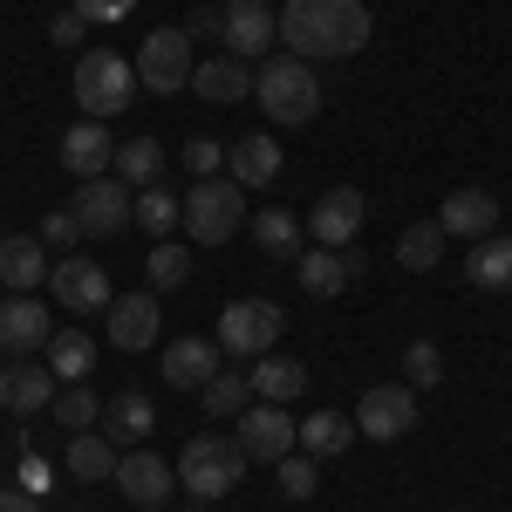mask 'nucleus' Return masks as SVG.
Returning <instances> with one entry per match:
<instances>
[{
	"instance_id": "obj_1",
	"label": "nucleus",
	"mask_w": 512,
	"mask_h": 512,
	"mask_svg": "<svg viewBox=\"0 0 512 512\" xmlns=\"http://www.w3.org/2000/svg\"><path fill=\"white\" fill-rule=\"evenodd\" d=\"M369 7L362 0H287L280 7V41L287 55L301 62H335V55H355L369 48Z\"/></svg>"
},
{
	"instance_id": "obj_2",
	"label": "nucleus",
	"mask_w": 512,
	"mask_h": 512,
	"mask_svg": "<svg viewBox=\"0 0 512 512\" xmlns=\"http://www.w3.org/2000/svg\"><path fill=\"white\" fill-rule=\"evenodd\" d=\"M253 103L267 110V123H315L321 110V76H315V62H301V55H267L260 69H253Z\"/></svg>"
},
{
	"instance_id": "obj_3",
	"label": "nucleus",
	"mask_w": 512,
	"mask_h": 512,
	"mask_svg": "<svg viewBox=\"0 0 512 512\" xmlns=\"http://www.w3.org/2000/svg\"><path fill=\"white\" fill-rule=\"evenodd\" d=\"M246 465H253V458L239 451V437L205 431L178 451V485H185V499H198V506H219L239 478H246Z\"/></svg>"
},
{
	"instance_id": "obj_4",
	"label": "nucleus",
	"mask_w": 512,
	"mask_h": 512,
	"mask_svg": "<svg viewBox=\"0 0 512 512\" xmlns=\"http://www.w3.org/2000/svg\"><path fill=\"white\" fill-rule=\"evenodd\" d=\"M144 82H137V62H123L117 48H82L76 55V110L96 123H110L117 110H130V96H137Z\"/></svg>"
},
{
	"instance_id": "obj_5",
	"label": "nucleus",
	"mask_w": 512,
	"mask_h": 512,
	"mask_svg": "<svg viewBox=\"0 0 512 512\" xmlns=\"http://www.w3.org/2000/svg\"><path fill=\"white\" fill-rule=\"evenodd\" d=\"M280 328H287V315H280L267 294H246V301H226L219 308V349L233 355V362H253V355H267L280 342Z\"/></svg>"
},
{
	"instance_id": "obj_6",
	"label": "nucleus",
	"mask_w": 512,
	"mask_h": 512,
	"mask_svg": "<svg viewBox=\"0 0 512 512\" xmlns=\"http://www.w3.org/2000/svg\"><path fill=\"white\" fill-rule=\"evenodd\" d=\"M239 192H246V185H233L226 171H219V178H198L192 192H185V233H192L198 246H226V239L239 233Z\"/></svg>"
},
{
	"instance_id": "obj_7",
	"label": "nucleus",
	"mask_w": 512,
	"mask_h": 512,
	"mask_svg": "<svg viewBox=\"0 0 512 512\" xmlns=\"http://www.w3.org/2000/svg\"><path fill=\"white\" fill-rule=\"evenodd\" d=\"M192 35L185 28H158V35H144V48H137V82L151 89V96H178V89H192Z\"/></svg>"
},
{
	"instance_id": "obj_8",
	"label": "nucleus",
	"mask_w": 512,
	"mask_h": 512,
	"mask_svg": "<svg viewBox=\"0 0 512 512\" xmlns=\"http://www.w3.org/2000/svg\"><path fill=\"white\" fill-rule=\"evenodd\" d=\"M294 444H301V424L287 417V403H246L239 410V451L253 465H280Z\"/></svg>"
},
{
	"instance_id": "obj_9",
	"label": "nucleus",
	"mask_w": 512,
	"mask_h": 512,
	"mask_svg": "<svg viewBox=\"0 0 512 512\" xmlns=\"http://www.w3.org/2000/svg\"><path fill=\"white\" fill-rule=\"evenodd\" d=\"M410 424H417V390L410 383H376V390H362V403H355V431L376 437V444H396Z\"/></svg>"
},
{
	"instance_id": "obj_10",
	"label": "nucleus",
	"mask_w": 512,
	"mask_h": 512,
	"mask_svg": "<svg viewBox=\"0 0 512 512\" xmlns=\"http://www.w3.org/2000/svg\"><path fill=\"white\" fill-rule=\"evenodd\" d=\"M48 294L69 308V315H110V274H103V260H55V274H48Z\"/></svg>"
},
{
	"instance_id": "obj_11",
	"label": "nucleus",
	"mask_w": 512,
	"mask_h": 512,
	"mask_svg": "<svg viewBox=\"0 0 512 512\" xmlns=\"http://www.w3.org/2000/svg\"><path fill=\"white\" fill-rule=\"evenodd\" d=\"M130 185H123L117 171L110 178H82L76 185V219H82V239H110V233H123L130 226Z\"/></svg>"
},
{
	"instance_id": "obj_12",
	"label": "nucleus",
	"mask_w": 512,
	"mask_h": 512,
	"mask_svg": "<svg viewBox=\"0 0 512 512\" xmlns=\"http://www.w3.org/2000/svg\"><path fill=\"white\" fill-rule=\"evenodd\" d=\"M226 55H239V62H267L280 41V14L267 7V0H226Z\"/></svg>"
},
{
	"instance_id": "obj_13",
	"label": "nucleus",
	"mask_w": 512,
	"mask_h": 512,
	"mask_svg": "<svg viewBox=\"0 0 512 512\" xmlns=\"http://www.w3.org/2000/svg\"><path fill=\"white\" fill-rule=\"evenodd\" d=\"M294 280H301V294H315V301H335L349 280H362V253H355V246H301V260H294Z\"/></svg>"
},
{
	"instance_id": "obj_14",
	"label": "nucleus",
	"mask_w": 512,
	"mask_h": 512,
	"mask_svg": "<svg viewBox=\"0 0 512 512\" xmlns=\"http://www.w3.org/2000/svg\"><path fill=\"white\" fill-rule=\"evenodd\" d=\"M110 485H117L130 506H171V492H178V465H164L158 451H123Z\"/></svg>"
},
{
	"instance_id": "obj_15",
	"label": "nucleus",
	"mask_w": 512,
	"mask_h": 512,
	"mask_svg": "<svg viewBox=\"0 0 512 512\" xmlns=\"http://www.w3.org/2000/svg\"><path fill=\"white\" fill-rule=\"evenodd\" d=\"M362 219H369V198L355 192V185H335V192L315 198V212H308V239H315V246H355Z\"/></svg>"
},
{
	"instance_id": "obj_16",
	"label": "nucleus",
	"mask_w": 512,
	"mask_h": 512,
	"mask_svg": "<svg viewBox=\"0 0 512 512\" xmlns=\"http://www.w3.org/2000/svg\"><path fill=\"white\" fill-rule=\"evenodd\" d=\"M55 342V315L41 308L35 294H7L0 301V349L7 355H35Z\"/></svg>"
},
{
	"instance_id": "obj_17",
	"label": "nucleus",
	"mask_w": 512,
	"mask_h": 512,
	"mask_svg": "<svg viewBox=\"0 0 512 512\" xmlns=\"http://www.w3.org/2000/svg\"><path fill=\"white\" fill-rule=\"evenodd\" d=\"M219 369H226V349H219V342H205V335L171 342V349H164V362H158V376L171 383V390H205Z\"/></svg>"
},
{
	"instance_id": "obj_18",
	"label": "nucleus",
	"mask_w": 512,
	"mask_h": 512,
	"mask_svg": "<svg viewBox=\"0 0 512 512\" xmlns=\"http://www.w3.org/2000/svg\"><path fill=\"white\" fill-rule=\"evenodd\" d=\"M158 328H164L158 294H117V301H110V342H117L123 355L151 349V342H158Z\"/></svg>"
},
{
	"instance_id": "obj_19",
	"label": "nucleus",
	"mask_w": 512,
	"mask_h": 512,
	"mask_svg": "<svg viewBox=\"0 0 512 512\" xmlns=\"http://www.w3.org/2000/svg\"><path fill=\"white\" fill-rule=\"evenodd\" d=\"M62 164L76 171V185L82 178H110V164H117V144H110V130L96 117H82L62 130Z\"/></svg>"
},
{
	"instance_id": "obj_20",
	"label": "nucleus",
	"mask_w": 512,
	"mask_h": 512,
	"mask_svg": "<svg viewBox=\"0 0 512 512\" xmlns=\"http://www.w3.org/2000/svg\"><path fill=\"white\" fill-rule=\"evenodd\" d=\"M437 226H444L451 239H492L499 233V198L465 185V192H451L444 205H437Z\"/></svg>"
},
{
	"instance_id": "obj_21",
	"label": "nucleus",
	"mask_w": 512,
	"mask_h": 512,
	"mask_svg": "<svg viewBox=\"0 0 512 512\" xmlns=\"http://www.w3.org/2000/svg\"><path fill=\"white\" fill-rule=\"evenodd\" d=\"M0 403H7L14 417L48 410V403H55V369H41V362H28V355H14V362L0 369Z\"/></svg>"
},
{
	"instance_id": "obj_22",
	"label": "nucleus",
	"mask_w": 512,
	"mask_h": 512,
	"mask_svg": "<svg viewBox=\"0 0 512 512\" xmlns=\"http://www.w3.org/2000/svg\"><path fill=\"white\" fill-rule=\"evenodd\" d=\"M48 274H55V260H48L41 233H14V239H0V280H7V294H35Z\"/></svg>"
},
{
	"instance_id": "obj_23",
	"label": "nucleus",
	"mask_w": 512,
	"mask_h": 512,
	"mask_svg": "<svg viewBox=\"0 0 512 512\" xmlns=\"http://www.w3.org/2000/svg\"><path fill=\"white\" fill-rule=\"evenodd\" d=\"M226 178H233V185H246V192L274 185V178H280V144L267 137V130H253V137L226 144Z\"/></svg>"
},
{
	"instance_id": "obj_24",
	"label": "nucleus",
	"mask_w": 512,
	"mask_h": 512,
	"mask_svg": "<svg viewBox=\"0 0 512 512\" xmlns=\"http://www.w3.org/2000/svg\"><path fill=\"white\" fill-rule=\"evenodd\" d=\"M253 246H260L267 260H301L308 219H294L287 205H260V212H253Z\"/></svg>"
},
{
	"instance_id": "obj_25",
	"label": "nucleus",
	"mask_w": 512,
	"mask_h": 512,
	"mask_svg": "<svg viewBox=\"0 0 512 512\" xmlns=\"http://www.w3.org/2000/svg\"><path fill=\"white\" fill-rule=\"evenodd\" d=\"M192 96H205V103H239V96H253V62H239V55L198 62L192 69Z\"/></svg>"
},
{
	"instance_id": "obj_26",
	"label": "nucleus",
	"mask_w": 512,
	"mask_h": 512,
	"mask_svg": "<svg viewBox=\"0 0 512 512\" xmlns=\"http://www.w3.org/2000/svg\"><path fill=\"white\" fill-rule=\"evenodd\" d=\"M158 431V410H151V396L144 390H123L110 410H103V437L117 444V451H130V444H144V437Z\"/></svg>"
},
{
	"instance_id": "obj_27",
	"label": "nucleus",
	"mask_w": 512,
	"mask_h": 512,
	"mask_svg": "<svg viewBox=\"0 0 512 512\" xmlns=\"http://www.w3.org/2000/svg\"><path fill=\"white\" fill-rule=\"evenodd\" d=\"M465 280L472 287H485V294H512V239L492 233L472 246V260H465Z\"/></svg>"
},
{
	"instance_id": "obj_28",
	"label": "nucleus",
	"mask_w": 512,
	"mask_h": 512,
	"mask_svg": "<svg viewBox=\"0 0 512 512\" xmlns=\"http://www.w3.org/2000/svg\"><path fill=\"white\" fill-rule=\"evenodd\" d=\"M246 376H253V396L260 403H294V396L308 390V369L294 355H260V369H246Z\"/></svg>"
},
{
	"instance_id": "obj_29",
	"label": "nucleus",
	"mask_w": 512,
	"mask_h": 512,
	"mask_svg": "<svg viewBox=\"0 0 512 512\" xmlns=\"http://www.w3.org/2000/svg\"><path fill=\"white\" fill-rule=\"evenodd\" d=\"M117 444L103 431H76L69 437V472H76V485H96V478H117Z\"/></svg>"
},
{
	"instance_id": "obj_30",
	"label": "nucleus",
	"mask_w": 512,
	"mask_h": 512,
	"mask_svg": "<svg viewBox=\"0 0 512 512\" xmlns=\"http://www.w3.org/2000/svg\"><path fill=\"white\" fill-rule=\"evenodd\" d=\"M110 171H117L130 192H144V185L164 178V144L158 137H130V144H117V164H110Z\"/></svg>"
},
{
	"instance_id": "obj_31",
	"label": "nucleus",
	"mask_w": 512,
	"mask_h": 512,
	"mask_svg": "<svg viewBox=\"0 0 512 512\" xmlns=\"http://www.w3.org/2000/svg\"><path fill=\"white\" fill-rule=\"evenodd\" d=\"M130 219H137L151 239H171L178 226H185V198L164 192V185H144V192H137V205H130Z\"/></svg>"
},
{
	"instance_id": "obj_32",
	"label": "nucleus",
	"mask_w": 512,
	"mask_h": 512,
	"mask_svg": "<svg viewBox=\"0 0 512 512\" xmlns=\"http://www.w3.org/2000/svg\"><path fill=\"white\" fill-rule=\"evenodd\" d=\"M444 226H437V219H417V226H403V233H396V260H403V267H410V274H431L437 260H444Z\"/></svg>"
},
{
	"instance_id": "obj_33",
	"label": "nucleus",
	"mask_w": 512,
	"mask_h": 512,
	"mask_svg": "<svg viewBox=\"0 0 512 512\" xmlns=\"http://www.w3.org/2000/svg\"><path fill=\"white\" fill-rule=\"evenodd\" d=\"M349 437H355V424L342 417V410H315V417H301V451H308V458H342Z\"/></svg>"
},
{
	"instance_id": "obj_34",
	"label": "nucleus",
	"mask_w": 512,
	"mask_h": 512,
	"mask_svg": "<svg viewBox=\"0 0 512 512\" xmlns=\"http://www.w3.org/2000/svg\"><path fill=\"white\" fill-rule=\"evenodd\" d=\"M89 362H96V342H89L82 328H55V342H48V369H55V383H82Z\"/></svg>"
},
{
	"instance_id": "obj_35",
	"label": "nucleus",
	"mask_w": 512,
	"mask_h": 512,
	"mask_svg": "<svg viewBox=\"0 0 512 512\" xmlns=\"http://www.w3.org/2000/svg\"><path fill=\"white\" fill-rule=\"evenodd\" d=\"M198 403H205V417H239V410L260 403V396H253V376H246V369H219V376L198 390Z\"/></svg>"
},
{
	"instance_id": "obj_36",
	"label": "nucleus",
	"mask_w": 512,
	"mask_h": 512,
	"mask_svg": "<svg viewBox=\"0 0 512 512\" xmlns=\"http://www.w3.org/2000/svg\"><path fill=\"white\" fill-rule=\"evenodd\" d=\"M48 410H55V424H62L69 437L89 431V424L103 417V403H96V390H89V383H69V390H55V403H48Z\"/></svg>"
},
{
	"instance_id": "obj_37",
	"label": "nucleus",
	"mask_w": 512,
	"mask_h": 512,
	"mask_svg": "<svg viewBox=\"0 0 512 512\" xmlns=\"http://www.w3.org/2000/svg\"><path fill=\"white\" fill-rule=\"evenodd\" d=\"M274 472H280V492L287 499H315L321 492V458H308V451H287Z\"/></svg>"
},
{
	"instance_id": "obj_38",
	"label": "nucleus",
	"mask_w": 512,
	"mask_h": 512,
	"mask_svg": "<svg viewBox=\"0 0 512 512\" xmlns=\"http://www.w3.org/2000/svg\"><path fill=\"white\" fill-rule=\"evenodd\" d=\"M403 383H410V390H437V383H444V349H437V342H410V349H403Z\"/></svg>"
},
{
	"instance_id": "obj_39",
	"label": "nucleus",
	"mask_w": 512,
	"mask_h": 512,
	"mask_svg": "<svg viewBox=\"0 0 512 512\" xmlns=\"http://www.w3.org/2000/svg\"><path fill=\"white\" fill-rule=\"evenodd\" d=\"M144 274H151V287H185L192 260H185V246H178V239H158V246H151V260H144Z\"/></svg>"
},
{
	"instance_id": "obj_40",
	"label": "nucleus",
	"mask_w": 512,
	"mask_h": 512,
	"mask_svg": "<svg viewBox=\"0 0 512 512\" xmlns=\"http://www.w3.org/2000/svg\"><path fill=\"white\" fill-rule=\"evenodd\" d=\"M76 239H82V219H76V205H55V212L41 219V246H62V253H69Z\"/></svg>"
},
{
	"instance_id": "obj_41",
	"label": "nucleus",
	"mask_w": 512,
	"mask_h": 512,
	"mask_svg": "<svg viewBox=\"0 0 512 512\" xmlns=\"http://www.w3.org/2000/svg\"><path fill=\"white\" fill-rule=\"evenodd\" d=\"M185 171H192V178H219V171H226V144L192 137V144H185Z\"/></svg>"
},
{
	"instance_id": "obj_42",
	"label": "nucleus",
	"mask_w": 512,
	"mask_h": 512,
	"mask_svg": "<svg viewBox=\"0 0 512 512\" xmlns=\"http://www.w3.org/2000/svg\"><path fill=\"white\" fill-rule=\"evenodd\" d=\"M69 7H76L89 28H110V21H130V7H137V0H69Z\"/></svg>"
},
{
	"instance_id": "obj_43",
	"label": "nucleus",
	"mask_w": 512,
	"mask_h": 512,
	"mask_svg": "<svg viewBox=\"0 0 512 512\" xmlns=\"http://www.w3.org/2000/svg\"><path fill=\"white\" fill-rule=\"evenodd\" d=\"M82 35H89V21H82L76 7H62V14H55V21H48V41H55V48H76Z\"/></svg>"
},
{
	"instance_id": "obj_44",
	"label": "nucleus",
	"mask_w": 512,
	"mask_h": 512,
	"mask_svg": "<svg viewBox=\"0 0 512 512\" xmlns=\"http://www.w3.org/2000/svg\"><path fill=\"white\" fill-rule=\"evenodd\" d=\"M185 35H192V41H212V35H226V7H198L192 21H185Z\"/></svg>"
},
{
	"instance_id": "obj_45",
	"label": "nucleus",
	"mask_w": 512,
	"mask_h": 512,
	"mask_svg": "<svg viewBox=\"0 0 512 512\" xmlns=\"http://www.w3.org/2000/svg\"><path fill=\"white\" fill-rule=\"evenodd\" d=\"M21 492H48V465H41V458H28V465H21Z\"/></svg>"
},
{
	"instance_id": "obj_46",
	"label": "nucleus",
	"mask_w": 512,
	"mask_h": 512,
	"mask_svg": "<svg viewBox=\"0 0 512 512\" xmlns=\"http://www.w3.org/2000/svg\"><path fill=\"white\" fill-rule=\"evenodd\" d=\"M0 512H41V499H35V492H14V485H7V492H0Z\"/></svg>"
},
{
	"instance_id": "obj_47",
	"label": "nucleus",
	"mask_w": 512,
	"mask_h": 512,
	"mask_svg": "<svg viewBox=\"0 0 512 512\" xmlns=\"http://www.w3.org/2000/svg\"><path fill=\"white\" fill-rule=\"evenodd\" d=\"M137 512H171V506H137Z\"/></svg>"
},
{
	"instance_id": "obj_48",
	"label": "nucleus",
	"mask_w": 512,
	"mask_h": 512,
	"mask_svg": "<svg viewBox=\"0 0 512 512\" xmlns=\"http://www.w3.org/2000/svg\"><path fill=\"white\" fill-rule=\"evenodd\" d=\"M205 512H212V506H205Z\"/></svg>"
}]
</instances>
